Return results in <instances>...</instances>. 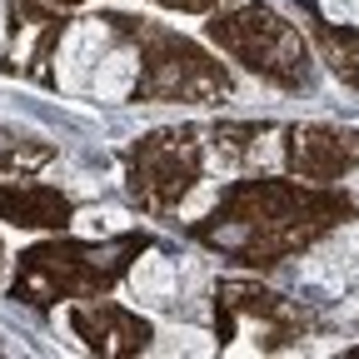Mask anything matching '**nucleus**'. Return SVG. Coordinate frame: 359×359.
<instances>
[{
    "label": "nucleus",
    "mask_w": 359,
    "mask_h": 359,
    "mask_svg": "<svg viewBox=\"0 0 359 359\" xmlns=\"http://www.w3.org/2000/svg\"><path fill=\"white\" fill-rule=\"evenodd\" d=\"M130 294L140 299V304H150V309H160L175 294V264L165 255H145L140 264L130 269Z\"/></svg>",
    "instance_id": "obj_2"
},
{
    "label": "nucleus",
    "mask_w": 359,
    "mask_h": 359,
    "mask_svg": "<svg viewBox=\"0 0 359 359\" xmlns=\"http://www.w3.org/2000/svg\"><path fill=\"white\" fill-rule=\"evenodd\" d=\"M165 339H170V344H160L165 354H175V349H185V354H210V349H215V344H210L200 330H170Z\"/></svg>",
    "instance_id": "obj_4"
},
{
    "label": "nucleus",
    "mask_w": 359,
    "mask_h": 359,
    "mask_svg": "<svg viewBox=\"0 0 359 359\" xmlns=\"http://www.w3.org/2000/svg\"><path fill=\"white\" fill-rule=\"evenodd\" d=\"M100 50H105V25L100 20H80L70 35H65V50H60V80L75 90L85 85V70L100 65Z\"/></svg>",
    "instance_id": "obj_1"
},
{
    "label": "nucleus",
    "mask_w": 359,
    "mask_h": 359,
    "mask_svg": "<svg viewBox=\"0 0 359 359\" xmlns=\"http://www.w3.org/2000/svg\"><path fill=\"white\" fill-rule=\"evenodd\" d=\"M135 80V55L130 50H115L95 65V75H90V90H95V100H125V90Z\"/></svg>",
    "instance_id": "obj_3"
},
{
    "label": "nucleus",
    "mask_w": 359,
    "mask_h": 359,
    "mask_svg": "<svg viewBox=\"0 0 359 359\" xmlns=\"http://www.w3.org/2000/svg\"><path fill=\"white\" fill-rule=\"evenodd\" d=\"M325 11H330V20H354L359 15V0H325Z\"/></svg>",
    "instance_id": "obj_5"
}]
</instances>
